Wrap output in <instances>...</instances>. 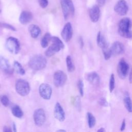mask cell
<instances>
[{
	"mask_svg": "<svg viewBox=\"0 0 132 132\" xmlns=\"http://www.w3.org/2000/svg\"><path fill=\"white\" fill-rule=\"evenodd\" d=\"M0 101L1 103L5 107H7L9 104V100L5 95H1L0 96Z\"/></svg>",
	"mask_w": 132,
	"mask_h": 132,
	"instance_id": "29",
	"label": "cell"
},
{
	"mask_svg": "<svg viewBox=\"0 0 132 132\" xmlns=\"http://www.w3.org/2000/svg\"><path fill=\"white\" fill-rule=\"evenodd\" d=\"M39 93L42 98L48 100L51 98L52 94V87L48 84L42 83L39 87Z\"/></svg>",
	"mask_w": 132,
	"mask_h": 132,
	"instance_id": "9",
	"label": "cell"
},
{
	"mask_svg": "<svg viewBox=\"0 0 132 132\" xmlns=\"http://www.w3.org/2000/svg\"><path fill=\"white\" fill-rule=\"evenodd\" d=\"M132 24L131 20L128 18L121 19L118 25L119 34L123 38H132Z\"/></svg>",
	"mask_w": 132,
	"mask_h": 132,
	"instance_id": "1",
	"label": "cell"
},
{
	"mask_svg": "<svg viewBox=\"0 0 132 132\" xmlns=\"http://www.w3.org/2000/svg\"><path fill=\"white\" fill-rule=\"evenodd\" d=\"M87 119H88V123L89 128H92L94 126L96 123L95 118L94 116L90 112L87 113Z\"/></svg>",
	"mask_w": 132,
	"mask_h": 132,
	"instance_id": "26",
	"label": "cell"
},
{
	"mask_svg": "<svg viewBox=\"0 0 132 132\" xmlns=\"http://www.w3.org/2000/svg\"><path fill=\"white\" fill-rule=\"evenodd\" d=\"M129 65L124 59H121L118 65V73L119 77L122 79L125 78L127 75Z\"/></svg>",
	"mask_w": 132,
	"mask_h": 132,
	"instance_id": "10",
	"label": "cell"
},
{
	"mask_svg": "<svg viewBox=\"0 0 132 132\" xmlns=\"http://www.w3.org/2000/svg\"><path fill=\"white\" fill-rule=\"evenodd\" d=\"M0 26L7 28L8 29L13 30V31H15L16 29L11 25H10L7 23H0Z\"/></svg>",
	"mask_w": 132,
	"mask_h": 132,
	"instance_id": "31",
	"label": "cell"
},
{
	"mask_svg": "<svg viewBox=\"0 0 132 132\" xmlns=\"http://www.w3.org/2000/svg\"><path fill=\"white\" fill-rule=\"evenodd\" d=\"M3 131H4V132H10V131H11V130L10 127H8L7 126H5L3 128Z\"/></svg>",
	"mask_w": 132,
	"mask_h": 132,
	"instance_id": "35",
	"label": "cell"
},
{
	"mask_svg": "<svg viewBox=\"0 0 132 132\" xmlns=\"http://www.w3.org/2000/svg\"><path fill=\"white\" fill-rule=\"evenodd\" d=\"M98 104L102 106H107L108 105V102L105 98L102 97L98 100Z\"/></svg>",
	"mask_w": 132,
	"mask_h": 132,
	"instance_id": "32",
	"label": "cell"
},
{
	"mask_svg": "<svg viewBox=\"0 0 132 132\" xmlns=\"http://www.w3.org/2000/svg\"><path fill=\"white\" fill-rule=\"evenodd\" d=\"M51 38H52V36L51 34L48 32H46L43 36V37L42 38L41 40V42H40L42 47L45 48L47 47L50 41H51Z\"/></svg>",
	"mask_w": 132,
	"mask_h": 132,
	"instance_id": "22",
	"label": "cell"
},
{
	"mask_svg": "<svg viewBox=\"0 0 132 132\" xmlns=\"http://www.w3.org/2000/svg\"><path fill=\"white\" fill-rule=\"evenodd\" d=\"M47 60L46 58L41 55H37L30 58L28 62L30 68L35 71H39L43 69L46 65Z\"/></svg>",
	"mask_w": 132,
	"mask_h": 132,
	"instance_id": "3",
	"label": "cell"
},
{
	"mask_svg": "<svg viewBox=\"0 0 132 132\" xmlns=\"http://www.w3.org/2000/svg\"><path fill=\"white\" fill-rule=\"evenodd\" d=\"M51 41L52 42V44L45 52V56L48 57L53 56L56 53L59 52L61 49L64 48V44L63 42L58 37H52Z\"/></svg>",
	"mask_w": 132,
	"mask_h": 132,
	"instance_id": "2",
	"label": "cell"
},
{
	"mask_svg": "<svg viewBox=\"0 0 132 132\" xmlns=\"http://www.w3.org/2000/svg\"><path fill=\"white\" fill-rule=\"evenodd\" d=\"M124 104L129 112H132V101L128 92H125L124 97Z\"/></svg>",
	"mask_w": 132,
	"mask_h": 132,
	"instance_id": "20",
	"label": "cell"
},
{
	"mask_svg": "<svg viewBox=\"0 0 132 132\" xmlns=\"http://www.w3.org/2000/svg\"><path fill=\"white\" fill-rule=\"evenodd\" d=\"M35 124L37 126H42L46 120V115L44 110L42 108H38L35 110L33 114Z\"/></svg>",
	"mask_w": 132,
	"mask_h": 132,
	"instance_id": "8",
	"label": "cell"
},
{
	"mask_svg": "<svg viewBox=\"0 0 132 132\" xmlns=\"http://www.w3.org/2000/svg\"><path fill=\"white\" fill-rule=\"evenodd\" d=\"M86 79L93 85H97L100 82V77L98 74L95 72L88 73L86 76Z\"/></svg>",
	"mask_w": 132,
	"mask_h": 132,
	"instance_id": "18",
	"label": "cell"
},
{
	"mask_svg": "<svg viewBox=\"0 0 132 132\" xmlns=\"http://www.w3.org/2000/svg\"><path fill=\"white\" fill-rule=\"evenodd\" d=\"M97 43L98 46L103 48L107 45L106 39L104 36L101 34V31H98L97 36Z\"/></svg>",
	"mask_w": 132,
	"mask_h": 132,
	"instance_id": "21",
	"label": "cell"
},
{
	"mask_svg": "<svg viewBox=\"0 0 132 132\" xmlns=\"http://www.w3.org/2000/svg\"><path fill=\"white\" fill-rule=\"evenodd\" d=\"M105 131H106L105 129L104 128H103V127H101L99 129L97 130V131H98V132H104Z\"/></svg>",
	"mask_w": 132,
	"mask_h": 132,
	"instance_id": "39",
	"label": "cell"
},
{
	"mask_svg": "<svg viewBox=\"0 0 132 132\" xmlns=\"http://www.w3.org/2000/svg\"><path fill=\"white\" fill-rule=\"evenodd\" d=\"M77 86H78V89L79 92V93L81 96L84 95V83L83 81L81 80H79L78 81L77 83Z\"/></svg>",
	"mask_w": 132,
	"mask_h": 132,
	"instance_id": "30",
	"label": "cell"
},
{
	"mask_svg": "<svg viewBox=\"0 0 132 132\" xmlns=\"http://www.w3.org/2000/svg\"><path fill=\"white\" fill-rule=\"evenodd\" d=\"M61 36L63 40L65 42H69L71 40L73 36V28L70 22L66 23L63 27L61 31Z\"/></svg>",
	"mask_w": 132,
	"mask_h": 132,
	"instance_id": "12",
	"label": "cell"
},
{
	"mask_svg": "<svg viewBox=\"0 0 132 132\" xmlns=\"http://www.w3.org/2000/svg\"><path fill=\"white\" fill-rule=\"evenodd\" d=\"M54 117L60 122H62L65 120V112L62 106L58 102L55 104L54 109Z\"/></svg>",
	"mask_w": 132,
	"mask_h": 132,
	"instance_id": "13",
	"label": "cell"
},
{
	"mask_svg": "<svg viewBox=\"0 0 132 132\" xmlns=\"http://www.w3.org/2000/svg\"><path fill=\"white\" fill-rule=\"evenodd\" d=\"M32 19V14L31 12L27 10L22 11L19 17L20 22L23 25H26L29 23Z\"/></svg>",
	"mask_w": 132,
	"mask_h": 132,
	"instance_id": "17",
	"label": "cell"
},
{
	"mask_svg": "<svg viewBox=\"0 0 132 132\" xmlns=\"http://www.w3.org/2000/svg\"><path fill=\"white\" fill-rule=\"evenodd\" d=\"M66 64L67 70L69 72H72L75 70V65L73 62L71 57L70 55L67 56L66 58Z\"/></svg>",
	"mask_w": 132,
	"mask_h": 132,
	"instance_id": "25",
	"label": "cell"
},
{
	"mask_svg": "<svg viewBox=\"0 0 132 132\" xmlns=\"http://www.w3.org/2000/svg\"><path fill=\"white\" fill-rule=\"evenodd\" d=\"M89 14L92 22L94 23L97 22L100 15V10L99 6L97 5H95L92 6L89 10Z\"/></svg>",
	"mask_w": 132,
	"mask_h": 132,
	"instance_id": "14",
	"label": "cell"
},
{
	"mask_svg": "<svg viewBox=\"0 0 132 132\" xmlns=\"http://www.w3.org/2000/svg\"><path fill=\"white\" fill-rule=\"evenodd\" d=\"M12 128H13V131H16V125L15 124V123H13L12 124Z\"/></svg>",
	"mask_w": 132,
	"mask_h": 132,
	"instance_id": "37",
	"label": "cell"
},
{
	"mask_svg": "<svg viewBox=\"0 0 132 132\" xmlns=\"http://www.w3.org/2000/svg\"><path fill=\"white\" fill-rule=\"evenodd\" d=\"M48 0H39V4L42 8H46L48 5Z\"/></svg>",
	"mask_w": 132,
	"mask_h": 132,
	"instance_id": "33",
	"label": "cell"
},
{
	"mask_svg": "<svg viewBox=\"0 0 132 132\" xmlns=\"http://www.w3.org/2000/svg\"><path fill=\"white\" fill-rule=\"evenodd\" d=\"M13 68H14V70L19 74L23 75L25 74V71L23 69V68L22 67V65L20 63H19L17 61H14Z\"/></svg>",
	"mask_w": 132,
	"mask_h": 132,
	"instance_id": "24",
	"label": "cell"
},
{
	"mask_svg": "<svg viewBox=\"0 0 132 132\" xmlns=\"http://www.w3.org/2000/svg\"><path fill=\"white\" fill-rule=\"evenodd\" d=\"M115 87V79L113 74H111L110 80H109V90L110 92H112L114 89Z\"/></svg>",
	"mask_w": 132,
	"mask_h": 132,
	"instance_id": "28",
	"label": "cell"
},
{
	"mask_svg": "<svg viewBox=\"0 0 132 132\" xmlns=\"http://www.w3.org/2000/svg\"><path fill=\"white\" fill-rule=\"evenodd\" d=\"M129 82L130 83L132 82V69L130 71V75H129Z\"/></svg>",
	"mask_w": 132,
	"mask_h": 132,
	"instance_id": "38",
	"label": "cell"
},
{
	"mask_svg": "<svg viewBox=\"0 0 132 132\" xmlns=\"http://www.w3.org/2000/svg\"><path fill=\"white\" fill-rule=\"evenodd\" d=\"M15 89L18 94L22 96L27 95L30 91L29 83L25 80L22 79H19L16 81Z\"/></svg>",
	"mask_w": 132,
	"mask_h": 132,
	"instance_id": "4",
	"label": "cell"
},
{
	"mask_svg": "<svg viewBox=\"0 0 132 132\" xmlns=\"http://www.w3.org/2000/svg\"><path fill=\"white\" fill-rule=\"evenodd\" d=\"M28 31L31 37L33 38H37L41 33L40 27L35 24H31L28 27Z\"/></svg>",
	"mask_w": 132,
	"mask_h": 132,
	"instance_id": "19",
	"label": "cell"
},
{
	"mask_svg": "<svg viewBox=\"0 0 132 132\" xmlns=\"http://www.w3.org/2000/svg\"><path fill=\"white\" fill-rule=\"evenodd\" d=\"M125 120L124 119L123 120V122H122V125H121V130L122 131L123 130H124L125 129Z\"/></svg>",
	"mask_w": 132,
	"mask_h": 132,
	"instance_id": "36",
	"label": "cell"
},
{
	"mask_svg": "<svg viewBox=\"0 0 132 132\" xmlns=\"http://www.w3.org/2000/svg\"><path fill=\"white\" fill-rule=\"evenodd\" d=\"M106 0H97V5L100 7V6H102L103 5H104L105 3Z\"/></svg>",
	"mask_w": 132,
	"mask_h": 132,
	"instance_id": "34",
	"label": "cell"
},
{
	"mask_svg": "<svg viewBox=\"0 0 132 132\" xmlns=\"http://www.w3.org/2000/svg\"><path fill=\"white\" fill-rule=\"evenodd\" d=\"M57 131H65V130H64V129H59V130H58Z\"/></svg>",
	"mask_w": 132,
	"mask_h": 132,
	"instance_id": "40",
	"label": "cell"
},
{
	"mask_svg": "<svg viewBox=\"0 0 132 132\" xmlns=\"http://www.w3.org/2000/svg\"><path fill=\"white\" fill-rule=\"evenodd\" d=\"M12 113L14 117L18 118H21L23 116V112L18 105H15L12 107Z\"/></svg>",
	"mask_w": 132,
	"mask_h": 132,
	"instance_id": "23",
	"label": "cell"
},
{
	"mask_svg": "<svg viewBox=\"0 0 132 132\" xmlns=\"http://www.w3.org/2000/svg\"><path fill=\"white\" fill-rule=\"evenodd\" d=\"M102 50H103V55L105 59L106 60L109 59L112 55L110 48L108 46V45H107L106 46L103 48Z\"/></svg>",
	"mask_w": 132,
	"mask_h": 132,
	"instance_id": "27",
	"label": "cell"
},
{
	"mask_svg": "<svg viewBox=\"0 0 132 132\" xmlns=\"http://www.w3.org/2000/svg\"><path fill=\"white\" fill-rule=\"evenodd\" d=\"M67 80L66 74L61 70L56 71L53 76V83L57 87L63 86Z\"/></svg>",
	"mask_w": 132,
	"mask_h": 132,
	"instance_id": "7",
	"label": "cell"
},
{
	"mask_svg": "<svg viewBox=\"0 0 132 132\" xmlns=\"http://www.w3.org/2000/svg\"><path fill=\"white\" fill-rule=\"evenodd\" d=\"M0 69L8 74H11L13 72V69L8 61L5 57L1 56H0Z\"/></svg>",
	"mask_w": 132,
	"mask_h": 132,
	"instance_id": "16",
	"label": "cell"
},
{
	"mask_svg": "<svg viewBox=\"0 0 132 132\" xmlns=\"http://www.w3.org/2000/svg\"><path fill=\"white\" fill-rule=\"evenodd\" d=\"M60 4L65 20L68 19L70 15H74L75 8L72 0H60Z\"/></svg>",
	"mask_w": 132,
	"mask_h": 132,
	"instance_id": "5",
	"label": "cell"
},
{
	"mask_svg": "<svg viewBox=\"0 0 132 132\" xmlns=\"http://www.w3.org/2000/svg\"><path fill=\"white\" fill-rule=\"evenodd\" d=\"M112 55L117 56L122 54L124 50L123 44L119 41L114 42L110 47Z\"/></svg>",
	"mask_w": 132,
	"mask_h": 132,
	"instance_id": "15",
	"label": "cell"
},
{
	"mask_svg": "<svg viewBox=\"0 0 132 132\" xmlns=\"http://www.w3.org/2000/svg\"><path fill=\"white\" fill-rule=\"evenodd\" d=\"M6 47L10 53L13 54H17L20 50V41L16 38L10 37L6 40Z\"/></svg>",
	"mask_w": 132,
	"mask_h": 132,
	"instance_id": "6",
	"label": "cell"
},
{
	"mask_svg": "<svg viewBox=\"0 0 132 132\" xmlns=\"http://www.w3.org/2000/svg\"><path fill=\"white\" fill-rule=\"evenodd\" d=\"M115 12L120 15H124L127 13L128 7L126 2L124 0H120L114 7Z\"/></svg>",
	"mask_w": 132,
	"mask_h": 132,
	"instance_id": "11",
	"label": "cell"
}]
</instances>
